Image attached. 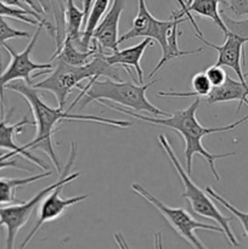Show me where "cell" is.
<instances>
[{
    "instance_id": "cell-14",
    "label": "cell",
    "mask_w": 248,
    "mask_h": 249,
    "mask_svg": "<svg viewBox=\"0 0 248 249\" xmlns=\"http://www.w3.org/2000/svg\"><path fill=\"white\" fill-rule=\"evenodd\" d=\"M153 41L151 38H143V40L141 43L136 44V45L130 46V48L123 49V50H117L112 51L109 55L104 53V58L106 60V62L111 66H122L124 68L126 73H128L130 77H133L131 74V71L129 67H133L136 71V74H138V83L139 84H143V75H142V70H141L140 61L142 57L143 53H145L146 49L148 46H152Z\"/></svg>"
},
{
    "instance_id": "cell-19",
    "label": "cell",
    "mask_w": 248,
    "mask_h": 249,
    "mask_svg": "<svg viewBox=\"0 0 248 249\" xmlns=\"http://www.w3.org/2000/svg\"><path fill=\"white\" fill-rule=\"evenodd\" d=\"M185 19L186 18H182L181 21L177 22V23L173 26V28L170 29L169 36H168L167 51L162 53V57H160L159 62H158V65L156 66L155 70H153L152 72L148 74V78H152L153 75H155L156 73L160 70V67H162L164 63H167L168 61L173 60V58H177V57H180V56H185V55H191V53H201V51H203V49L202 48L196 49V50H180L179 49L177 38H179V36L181 34V32L179 31V24L181 23V22H184Z\"/></svg>"
},
{
    "instance_id": "cell-31",
    "label": "cell",
    "mask_w": 248,
    "mask_h": 249,
    "mask_svg": "<svg viewBox=\"0 0 248 249\" xmlns=\"http://www.w3.org/2000/svg\"><path fill=\"white\" fill-rule=\"evenodd\" d=\"M92 4H94V0H83V12H84V15H85V22H87L88 15H89Z\"/></svg>"
},
{
    "instance_id": "cell-6",
    "label": "cell",
    "mask_w": 248,
    "mask_h": 249,
    "mask_svg": "<svg viewBox=\"0 0 248 249\" xmlns=\"http://www.w3.org/2000/svg\"><path fill=\"white\" fill-rule=\"evenodd\" d=\"M75 157H77V142L73 141L71 143V152L68 162L66 164L63 173L61 172V178L56 180V182L49 185L45 189L39 191L33 198L26 202H18V203L7 204L6 207H1L0 208V226H5L6 228V248L11 249L14 248L15 241H16L17 233L19 232L22 228L27 224V221L31 218L32 213L34 209L40 204L44 197L48 194H50L53 189H56L60 185H67L75 180L77 178L80 177V173H72L68 174L72 168L73 163H74Z\"/></svg>"
},
{
    "instance_id": "cell-21",
    "label": "cell",
    "mask_w": 248,
    "mask_h": 249,
    "mask_svg": "<svg viewBox=\"0 0 248 249\" xmlns=\"http://www.w3.org/2000/svg\"><path fill=\"white\" fill-rule=\"evenodd\" d=\"M0 16L18 19V21L26 22V23L31 24V26H38V24L43 23L44 27L48 28L50 36H53V38L55 36L51 23H49V22H46L43 17L39 16L38 12L27 11V10L18 9V7H12L0 1Z\"/></svg>"
},
{
    "instance_id": "cell-24",
    "label": "cell",
    "mask_w": 248,
    "mask_h": 249,
    "mask_svg": "<svg viewBox=\"0 0 248 249\" xmlns=\"http://www.w3.org/2000/svg\"><path fill=\"white\" fill-rule=\"evenodd\" d=\"M28 32L24 31H18V29H15L5 21V18L2 16H0V46H4V44H6L7 40L15 38H29Z\"/></svg>"
},
{
    "instance_id": "cell-33",
    "label": "cell",
    "mask_w": 248,
    "mask_h": 249,
    "mask_svg": "<svg viewBox=\"0 0 248 249\" xmlns=\"http://www.w3.org/2000/svg\"><path fill=\"white\" fill-rule=\"evenodd\" d=\"M245 74V78H248V72L247 73H243Z\"/></svg>"
},
{
    "instance_id": "cell-22",
    "label": "cell",
    "mask_w": 248,
    "mask_h": 249,
    "mask_svg": "<svg viewBox=\"0 0 248 249\" xmlns=\"http://www.w3.org/2000/svg\"><path fill=\"white\" fill-rule=\"evenodd\" d=\"M192 88L194 91L177 92V91H160L158 92V97H201L209 94L213 89V85L209 82L208 77L204 72H198L192 77Z\"/></svg>"
},
{
    "instance_id": "cell-32",
    "label": "cell",
    "mask_w": 248,
    "mask_h": 249,
    "mask_svg": "<svg viewBox=\"0 0 248 249\" xmlns=\"http://www.w3.org/2000/svg\"><path fill=\"white\" fill-rule=\"evenodd\" d=\"M191 1H192V0H187V1H186V6H187V5L191 4Z\"/></svg>"
},
{
    "instance_id": "cell-13",
    "label": "cell",
    "mask_w": 248,
    "mask_h": 249,
    "mask_svg": "<svg viewBox=\"0 0 248 249\" xmlns=\"http://www.w3.org/2000/svg\"><path fill=\"white\" fill-rule=\"evenodd\" d=\"M11 116V113H9L7 116L2 114L0 116V148H4V150H10V151H17L21 156L26 157L27 160H31V162L35 163L38 167H40L44 170H50L48 165L43 162L41 160H39L38 157L32 153L31 147L29 145L18 146L15 142V135L19 134L23 131L24 125H34L33 122H29L27 117H24L22 121L17 122L15 124H9V117Z\"/></svg>"
},
{
    "instance_id": "cell-8",
    "label": "cell",
    "mask_w": 248,
    "mask_h": 249,
    "mask_svg": "<svg viewBox=\"0 0 248 249\" xmlns=\"http://www.w3.org/2000/svg\"><path fill=\"white\" fill-rule=\"evenodd\" d=\"M131 189H133V191L135 192V194H138L139 196L142 197L146 202H148L151 206L155 207V208L164 216L165 220L170 224V226H172V228L194 248H207L206 245H203L196 236L197 230H207L224 233V230L220 226L208 225V224L201 223V221H198L197 219H195L191 214L187 213L185 209L173 208V207L167 206V204L163 203L160 199H158L157 197L153 196L151 192H148L145 187L141 186L140 184H133L131 185Z\"/></svg>"
},
{
    "instance_id": "cell-10",
    "label": "cell",
    "mask_w": 248,
    "mask_h": 249,
    "mask_svg": "<svg viewBox=\"0 0 248 249\" xmlns=\"http://www.w3.org/2000/svg\"><path fill=\"white\" fill-rule=\"evenodd\" d=\"M182 18L159 21L148 11L145 0H138V14L133 21V27L126 33L122 34L118 41L121 44L133 38H151L159 44L163 53L167 51L168 36H169L170 29L177 22L181 21Z\"/></svg>"
},
{
    "instance_id": "cell-23",
    "label": "cell",
    "mask_w": 248,
    "mask_h": 249,
    "mask_svg": "<svg viewBox=\"0 0 248 249\" xmlns=\"http://www.w3.org/2000/svg\"><path fill=\"white\" fill-rule=\"evenodd\" d=\"M206 192L209 195V197H211L212 199H214L215 202L220 203L224 208H226L229 212H231V213L233 214V216H236V219H238V221H240L241 225H242L243 231H245V235L247 236L248 238V213H243V212L238 211V209L236 208V207H233L230 202H228L223 196H220L213 187L207 186Z\"/></svg>"
},
{
    "instance_id": "cell-17",
    "label": "cell",
    "mask_w": 248,
    "mask_h": 249,
    "mask_svg": "<svg viewBox=\"0 0 248 249\" xmlns=\"http://www.w3.org/2000/svg\"><path fill=\"white\" fill-rule=\"evenodd\" d=\"M53 175L51 170H45L41 174L33 175V177L23 178V179H9V178H0V206H7V204L18 203L16 198V191L18 187L24 185L32 184L38 180L45 179Z\"/></svg>"
},
{
    "instance_id": "cell-27",
    "label": "cell",
    "mask_w": 248,
    "mask_h": 249,
    "mask_svg": "<svg viewBox=\"0 0 248 249\" xmlns=\"http://www.w3.org/2000/svg\"><path fill=\"white\" fill-rule=\"evenodd\" d=\"M225 7L237 17L248 15V0H225Z\"/></svg>"
},
{
    "instance_id": "cell-2",
    "label": "cell",
    "mask_w": 248,
    "mask_h": 249,
    "mask_svg": "<svg viewBox=\"0 0 248 249\" xmlns=\"http://www.w3.org/2000/svg\"><path fill=\"white\" fill-rule=\"evenodd\" d=\"M5 89L12 90L27 100L28 105L32 108V113L34 117V125L36 126L35 138L28 142L31 151L35 148H41L46 155L50 157L53 163L55 164L56 170L61 174V165L56 151L53 148V134L55 131L56 124L60 121H78V122H91V123L105 124V125L117 126V128H128L131 125L128 121H116V119L102 118L99 116H91V114H80L71 113L70 111H65L63 108H55L50 107L45 101H43L38 94V89L33 88V85L27 84L26 82L9 83Z\"/></svg>"
},
{
    "instance_id": "cell-7",
    "label": "cell",
    "mask_w": 248,
    "mask_h": 249,
    "mask_svg": "<svg viewBox=\"0 0 248 249\" xmlns=\"http://www.w3.org/2000/svg\"><path fill=\"white\" fill-rule=\"evenodd\" d=\"M220 14L228 29L226 34H224L225 41L221 45L209 43L203 36L199 34H196V36L202 44L216 51L218 60L215 65L230 67L237 74L238 80L248 84L242 72V65H246L245 45L248 43V19L236 21L229 17L224 10H220Z\"/></svg>"
},
{
    "instance_id": "cell-20",
    "label": "cell",
    "mask_w": 248,
    "mask_h": 249,
    "mask_svg": "<svg viewBox=\"0 0 248 249\" xmlns=\"http://www.w3.org/2000/svg\"><path fill=\"white\" fill-rule=\"evenodd\" d=\"M109 2H111V0H94V4H92L91 9H90L87 22L84 24V29H83V50L87 51L91 49L90 43H91L92 34H94V31L97 24H99V22L101 21L104 15L108 10Z\"/></svg>"
},
{
    "instance_id": "cell-11",
    "label": "cell",
    "mask_w": 248,
    "mask_h": 249,
    "mask_svg": "<svg viewBox=\"0 0 248 249\" xmlns=\"http://www.w3.org/2000/svg\"><path fill=\"white\" fill-rule=\"evenodd\" d=\"M65 186L66 185H60V186L53 189L50 194H48L44 197V199L40 202V204H39L38 220H36L35 225L32 229L29 235L27 236V237L24 238L23 242L21 243V248H24L29 242H31L32 238L36 235V232L40 230V228L44 224L56 220V219H58L63 213H65L66 209H67L68 207L85 201V199L89 197L88 195H82V196L75 197H61V192H62Z\"/></svg>"
},
{
    "instance_id": "cell-26",
    "label": "cell",
    "mask_w": 248,
    "mask_h": 249,
    "mask_svg": "<svg viewBox=\"0 0 248 249\" xmlns=\"http://www.w3.org/2000/svg\"><path fill=\"white\" fill-rule=\"evenodd\" d=\"M175 1L177 2V4L180 5V7L181 9L179 10V11H174L172 12V17L173 18H182V17H186V19H189L190 22H191V26L194 27L195 32H196V34H199V36H203V33L201 32V29L198 28V24H197L196 19H195V17L192 16L191 12L187 10V6H186V1H184V0H175Z\"/></svg>"
},
{
    "instance_id": "cell-16",
    "label": "cell",
    "mask_w": 248,
    "mask_h": 249,
    "mask_svg": "<svg viewBox=\"0 0 248 249\" xmlns=\"http://www.w3.org/2000/svg\"><path fill=\"white\" fill-rule=\"evenodd\" d=\"M62 14L63 23H65V36L70 38L79 50L85 51L83 50L82 44L83 28L85 24V15L83 10L75 6L74 0H65V7H62Z\"/></svg>"
},
{
    "instance_id": "cell-30",
    "label": "cell",
    "mask_w": 248,
    "mask_h": 249,
    "mask_svg": "<svg viewBox=\"0 0 248 249\" xmlns=\"http://www.w3.org/2000/svg\"><path fill=\"white\" fill-rule=\"evenodd\" d=\"M24 2H26L27 5H28L29 6V9L31 10H33V11H35V12H40V9H39L38 7V5L35 4V2H34V0H23ZM38 2H39V5H40V7H41V10H43V11H45V9H44V5H43V2H41V0H38Z\"/></svg>"
},
{
    "instance_id": "cell-1",
    "label": "cell",
    "mask_w": 248,
    "mask_h": 249,
    "mask_svg": "<svg viewBox=\"0 0 248 249\" xmlns=\"http://www.w3.org/2000/svg\"><path fill=\"white\" fill-rule=\"evenodd\" d=\"M202 100L201 97H196L195 101L190 105L189 107L184 109H177L174 111L172 114H168L167 118H156V117H146L142 114H139L138 112H134L131 109L125 108V107H119L114 106V105L106 104V102H101L105 106L108 108L113 109L116 112H121V113H125L128 116L133 117V118L142 121L145 123L156 124L159 126H167V128L173 129L177 131V134L182 136L185 141V158H186V172H192V160H194L195 155H199L208 162L211 172L213 174L214 179L216 181H220V177H219L218 172L215 168V160H223V158L232 157L236 155V152H228V153H221V155H213L202 145V139L209 134H215L220 133V131H229L232 129L237 128L238 125L243 124L245 122L248 121V116L243 117L242 119L233 123L229 124V125L224 126H216V128H207V126L201 125L196 118V112L198 109L199 105H201Z\"/></svg>"
},
{
    "instance_id": "cell-15",
    "label": "cell",
    "mask_w": 248,
    "mask_h": 249,
    "mask_svg": "<svg viewBox=\"0 0 248 249\" xmlns=\"http://www.w3.org/2000/svg\"><path fill=\"white\" fill-rule=\"evenodd\" d=\"M204 102L207 104H218V102L238 101L237 112L241 111L243 105L248 106V84H245L241 80H235L231 77H226V80L219 87H213L212 91L204 96Z\"/></svg>"
},
{
    "instance_id": "cell-12",
    "label": "cell",
    "mask_w": 248,
    "mask_h": 249,
    "mask_svg": "<svg viewBox=\"0 0 248 249\" xmlns=\"http://www.w3.org/2000/svg\"><path fill=\"white\" fill-rule=\"evenodd\" d=\"M126 0H113L92 34V40L105 51H117L119 45V19L125 9Z\"/></svg>"
},
{
    "instance_id": "cell-5",
    "label": "cell",
    "mask_w": 248,
    "mask_h": 249,
    "mask_svg": "<svg viewBox=\"0 0 248 249\" xmlns=\"http://www.w3.org/2000/svg\"><path fill=\"white\" fill-rule=\"evenodd\" d=\"M158 141H159L163 151H164V152L167 153L168 157H169L175 172L177 173L182 185H184L185 190L181 195L182 198H185L189 202L192 211H194L197 215L203 216V218L209 219V220L215 221V223L224 230V235L226 236L229 242L232 246H235V247H237L238 241L236 240V236L233 235L232 230H231L230 228V223L233 219L230 218V216L224 215V214L219 211L218 207L214 204V202L212 201L209 195L192 181L191 178H190V174L186 170H184L179 158L177 157L175 152L173 151V147L170 146L167 136L160 134V135L158 136Z\"/></svg>"
},
{
    "instance_id": "cell-9",
    "label": "cell",
    "mask_w": 248,
    "mask_h": 249,
    "mask_svg": "<svg viewBox=\"0 0 248 249\" xmlns=\"http://www.w3.org/2000/svg\"><path fill=\"white\" fill-rule=\"evenodd\" d=\"M44 24L40 23L38 24V28L36 32L32 36L31 41L27 45V48L24 49L22 53H16L12 48H10L7 44H4L2 48L10 53L11 56V62L9 63L6 70L4 72H0V116L5 114V104H4V90L9 83L14 82V80L22 79L27 83V84H32V73L34 71H45V70H53V65L51 63H38L32 61L31 53L33 51L34 45L36 44L39 38V34H40L41 29H43ZM1 68V65H0Z\"/></svg>"
},
{
    "instance_id": "cell-28",
    "label": "cell",
    "mask_w": 248,
    "mask_h": 249,
    "mask_svg": "<svg viewBox=\"0 0 248 249\" xmlns=\"http://www.w3.org/2000/svg\"><path fill=\"white\" fill-rule=\"evenodd\" d=\"M17 156H21L17 151H10V152L4 153V155H0V169H5V168H17L19 170H26V168L17 164Z\"/></svg>"
},
{
    "instance_id": "cell-4",
    "label": "cell",
    "mask_w": 248,
    "mask_h": 249,
    "mask_svg": "<svg viewBox=\"0 0 248 249\" xmlns=\"http://www.w3.org/2000/svg\"><path fill=\"white\" fill-rule=\"evenodd\" d=\"M106 51L101 50L88 63L82 66H73L60 60L55 61V70L46 79L36 83L33 88L38 90H48L56 97L60 108H65V104L70 92L74 88L78 90L82 88L83 80L95 79V78L107 77L111 79L121 80L116 66H111L104 58Z\"/></svg>"
},
{
    "instance_id": "cell-3",
    "label": "cell",
    "mask_w": 248,
    "mask_h": 249,
    "mask_svg": "<svg viewBox=\"0 0 248 249\" xmlns=\"http://www.w3.org/2000/svg\"><path fill=\"white\" fill-rule=\"evenodd\" d=\"M159 80L155 79L147 84H135V82H122V80L111 79L107 77L90 79L85 87L79 89V95L68 107L67 111H72L73 107L83 99L80 108H84L90 102L112 101L122 107L135 112H146L148 114H155L159 117H167L168 113L160 111L153 106L146 97L148 88L155 85Z\"/></svg>"
},
{
    "instance_id": "cell-25",
    "label": "cell",
    "mask_w": 248,
    "mask_h": 249,
    "mask_svg": "<svg viewBox=\"0 0 248 249\" xmlns=\"http://www.w3.org/2000/svg\"><path fill=\"white\" fill-rule=\"evenodd\" d=\"M204 73L207 74L209 82L212 83L213 87H219V85H221L226 80V77H228V74H226L223 66H218V65H214V66H211V67H208Z\"/></svg>"
},
{
    "instance_id": "cell-18",
    "label": "cell",
    "mask_w": 248,
    "mask_h": 249,
    "mask_svg": "<svg viewBox=\"0 0 248 249\" xmlns=\"http://www.w3.org/2000/svg\"><path fill=\"white\" fill-rule=\"evenodd\" d=\"M220 4L225 6L226 1L225 0H192L191 4L187 5V10L191 14L195 12V14L199 15L201 17L212 19L221 29V32L226 34L228 29H226L223 17H221L220 10H219V5Z\"/></svg>"
},
{
    "instance_id": "cell-29",
    "label": "cell",
    "mask_w": 248,
    "mask_h": 249,
    "mask_svg": "<svg viewBox=\"0 0 248 249\" xmlns=\"http://www.w3.org/2000/svg\"><path fill=\"white\" fill-rule=\"evenodd\" d=\"M0 1L4 2V4H6V5H9V6L18 7V9L27 10V11H33V10L29 9V6L23 1V0H0Z\"/></svg>"
}]
</instances>
